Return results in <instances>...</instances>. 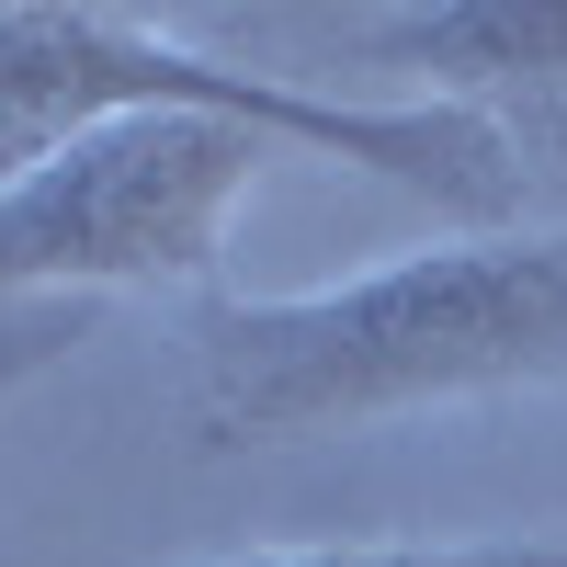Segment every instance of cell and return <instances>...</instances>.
<instances>
[{
  "label": "cell",
  "mask_w": 567,
  "mask_h": 567,
  "mask_svg": "<svg viewBox=\"0 0 567 567\" xmlns=\"http://www.w3.org/2000/svg\"><path fill=\"white\" fill-rule=\"evenodd\" d=\"M272 159H284V136L239 114H125L103 136H80L0 194V307L216 284L227 227H239L250 182Z\"/></svg>",
  "instance_id": "obj_3"
},
{
  "label": "cell",
  "mask_w": 567,
  "mask_h": 567,
  "mask_svg": "<svg viewBox=\"0 0 567 567\" xmlns=\"http://www.w3.org/2000/svg\"><path fill=\"white\" fill-rule=\"evenodd\" d=\"M216 567H567V545L556 534H523V545H250Z\"/></svg>",
  "instance_id": "obj_5"
},
{
  "label": "cell",
  "mask_w": 567,
  "mask_h": 567,
  "mask_svg": "<svg viewBox=\"0 0 567 567\" xmlns=\"http://www.w3.org/2000/svg\"><path fill=\"white\" fill-rule=\"evenodd\" d=\"M80 341H91V307H69V296H23V307H0V398L34 386L45 363H69Z\"/></svg>",
  "instance_id": "obj_6"
},
{
  "label": "cell",
  "mask_w": 567,
  "mask_h": 567,
  "mask_svg": "<svg viewBox=\"0 0 567 567\" xmlns=\"http://www.w3.org/2000/svg\"><path fill=\"white\" fill-rule=\"evenodd\" d=\"M125 114H239L307 159H352L398 194H432L454 216L511 205V136L499 114L465 103H341V91L227 69L136 12H91V0H0V194L58 148L103 136Z\"/></svg>",
  "instance_id": "obj_2"
},
{
  "label": "cell",
  "mask_w": 567,
  "mask_h": 567,
  "mask_svg": "<svg viewBox=\"0 0 567 567\" xmlns=\"http://www.w3.org/2000/svg\"><path fill=\"white\" fill-rule=\"evenodd\" d=\"M374 58L432 69V103H567V0H432V12H386L363 23Z\"/></svg>",
  "instance_id": "obj_4"
},
{
  "label": "cell",
  "mask_w": 567,
  "mask_h": 567,
  "mask_svg": "<svg viewBox=\"0 0 567 567\" xmlns=\"http://www.w3.org/2000/svg\"><path fill=\"white\" fill-rule=\"evenodd\" d=\"M567 374V239H443L318 296H239L194 329L205 443H307L398 409Z\"/></svg>",
  "instance_id": "obj_1"
}]
</instances>
